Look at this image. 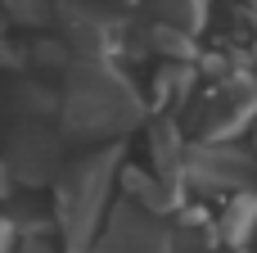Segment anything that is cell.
Masks as SVG:
<instances>
[{
	"instance_id": "6da1fadb",
	"label": "cell",
	"mask_w": 257,
	"mask_h": 253,
	"mask_svg": "<svg viewBox=\"0 0 257 253\" xmlns=\"http://www.w3.org/2000/svg\"><path fill=\"white\" fill-rule=\"evenodd\" d=\"M113 154H95V158H81L63 190H59V222L68 231V249H86L99 217H104V199H108V181H113Z\"/></svg>"
},
{
	"instance_id": "7a4b0ae2",
	"label": "cell",
	"mask_w": 257,
	"mask_h": 253,
	"mask_svg": "<svg viewBox=\"0 0 257 253\" xmlns=\"http://www.w3.org/2000/svg\"><path fill=\"white\" fill-rule=\"evenodd\" d=\"M253 226H257V199H253V195H244V199H235V204L226 208L217 235H221L226 244H244V235H248Z\"/></svg>"
},
{
	"instance_id": "3957f363",
	"label": "cell",
	"mask_w": 257,
	"mask_h": 253,
	"mask_svg": "<svg viewBox=\"0 0 257 253\" xmlns=\"http://www.w3.org/2000/svg\"><path fill=\"white\" fill-rule=\"evenodd\" d=\"M18 253H50V244H45V240H23Z\"/></svg>"
}]
</instances>
